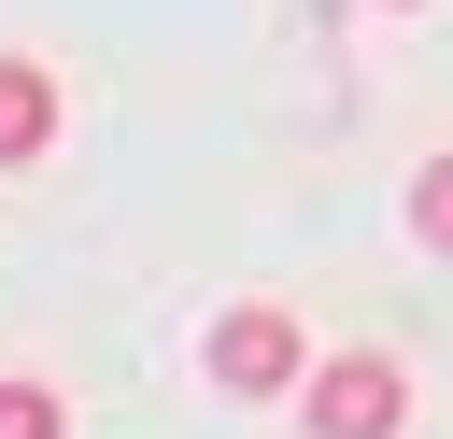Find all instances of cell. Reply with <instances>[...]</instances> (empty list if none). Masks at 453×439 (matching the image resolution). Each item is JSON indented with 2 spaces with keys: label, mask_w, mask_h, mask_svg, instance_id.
Segmentation results:
<instances>
[{
  "label": "cell",
  "mask_w": 453,
  "mask_h": 439,
  "mask_svg": "<svg viewBox=\"0 0 453 439\" xmlns=\"http://www.w3.org/2000/svg\"><path fill=\"white\" fill-rule=\"evenodd\" d=\"M0 439H71V397L28 382V368H0Z\"/></svg>",
  "instance_id": "4"
},
{
  "label": "cell",
  "mask_w": 453,
  "mask_h": 439,
  "mask_svg": "<svg viewBox=\"0 0 453 439\" xmlns=\"http://www.w3.org/2000/svg\"><path fill=\"white\" fill-rule=\"evenodd\" d=\"M396 14H411V0H396Z\"/></svg>",
  "instance_id": "6"
},
{
  "label": "cell",
  "mask_w": 453,
  "mask_h": 439,
  "mask_svg": "<svg viewBox=\"0 0 453 439\" xmlns=\"http://www.w3.org/2000/svg\"><path fill=\"white\" fill-rule=\"evenodd\" d=\"M297 425H311V439H396V425H411V368H396V354H311Z\"/></svg>",
  "instance_id": "2"
},
{
  "label": "cell",
  "mask_w": 453,
  "mask_h": 439,
  "mask_svg": "<svg viewBox=\"0 0 453 439\" xmlns=\"http://www.w3.org/2000/svg\"><path fill=\"white\" fill-rule=\"evenodd\" d=\"M198 368H212V397H297V382H311V340H297L283 297H241V312L198 340Z\"/></svg>",
  "instance_id": "1"
},
{
  "label": "cell",
  "mask_w": 453,
  "mask_h": 439,
  "mask_svg": "<svg viewBox=\"0 0 453 439\" xmlns=\"http://www.w3.org/2000/svg\"><path fill=\"white\" fill-rule=\"evenodd\" d=\"M57 142V71L42 57H0V170H28Z\"/></svg>",
  "instance_id": "3"
},
{
  "label": "cell",
  "mask_w": 453,
  "mask_h": 439,
  "mask_svg": "<svg viewBox=\"0 0 453 439\" xmlns=\"http://www.w3.org/2000/svg\"><path fill=\"white\" fill-rule=\"evenodd\" d=\"M411 241H425V255H453V156H425V170H411Z\"/></svg>",
  "instance_id": "5"
}]
</instances>
